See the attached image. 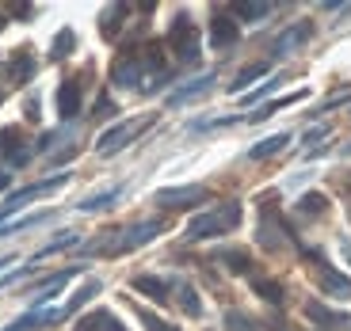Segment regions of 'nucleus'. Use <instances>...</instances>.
I'll use <instances>...</instances> for the list:
<instances>
[{
  "mask_svg": "<svg viewBox=\"0 0 351 331\" xmlns=\"http://www.w3.org/2000/svg\"><path fill=\"white\" fill-rule=\"evenodd\" d=\"M241 225V202H226L218 209H206L187 225V240H206V236H226Z\"/></svg>",
  "mask_w": 351,
  "mask_h": 331,
  "instance_id": "obj_1",
  "label": "nucleus"
},
{
  "mask_svg": "<svg viewBox=\"0 0 351 331\" xmlns=\"http://www.w3.org/2000/svg\"><path fill=\"white\" fill-rule=\"evenodd\" d=\"M153 122V114H138V118H130V122H123V126H114V130H107V133H99V141H96V153L99 157H111V153H119L123 145H130L134 137H138L145 126Z\"/></svg>",
  "mask_w": 351,
  "mask_h": 331,
  "instance_id": "obj_2",
  "label": "nucleus"
},
{
  "mask_svg": "<svg viewBox=\"0 0 351 331\" xmlns=\"http://www.w3.org/2000/svg\"><path fill=\"white\" fill-rule=\"evenodd\" d=\"M172 50L180 53V62H199V31H195L191 16H176L172 19V35H168Z\"/></svg>",
  "mask_w": 351,
  "mask_h": 331,
  "instance_id": "obj_3",
  "label": "nucleus"
},
{
  "mask_svg": "<svg viewBox=\"0 0 351 331\" xmlns=\"http://www.w3.org/2000/svg\"><path fill=\"white\" fill-rule=\"evenodd\" d=\"M160 228H165V221H141V225L126 228V233H119V240H114L111 255H119V252H134V248L149 244L153 236H160Z\"/></svg>",
  "mask_w": 351,
  "mask_h": 331,
  "instance_id": "obj_4",
  "label": "nucleus"
},
{
  "mask_svg": "<svg viewBox=\"0 0 351 331\" xmlns=\"http://www.w3.org/2000/svg\"><path fill=\"white\" fill-rule=\"evenodd\" d=\"M202 198H206L202 187H165V191L153 194V202L160 209H187V206H199Z\"/></svg>",
  "mask_w": 351,
  "mask_h": 331,
  "instance_id": "obj_5",
  "label": "nucleus"
},
{
  "mask_svg": "<svg viewBox=\"0 0 351 331\" xmlns=\"http://www.w3.org/2000/svg\"><path fill=\"white\" fill-rule=\"evenodd\" d=\"M0 157L8 160V168H23L27 160H31V148L23 145V133H19L16 126L0 133Z\"/></svg>",
  "mask_w": 351,
  "mask_h": 331,
  "instance_id": "obj_6",
  "label": "nucleus"
},
{
  "mask_svg": "<svg viewBox=\"0 0 351 331\" xmlns=\"http://www.w3.org/2000/svg\"><path fill=\"white\" fill-rule=\"evenodd\" d=\"M309 31H313V23H309V19H298V23L287 27V31L271 42V53H279V57H282V53H294L298 46L309 42Z\"/></svg>",
  "mask_w": 351,
  "mask_h": 331,
  "instance_id": "obj_7",
  "label": "nucleus"
},
{
  "mask_svg": "<svg viewBox=\"0 0 351 331\" xmlns=\"http://www.w3.org/2000/svg\"><path fill=\"white\" fill-rule=\"evenodd\" d=\"M141 69H145V65H141L138 57L123 53V57L111 65V80H114L119 88H138V84H141Z\"/></svg>",
  "mask_w": 351,
  "mask_h": 331,
  "instance_id": "obj_8",
  "label": "nucleus"
},
{
  "mask_svg": "<svg viewBox=\"0 0 351 331\" xmlns=\"http://www.w3.org/2000/svg\"><path fill=\"white\" fill-rule=\"evenodd\" d=\"M99 289H104V282H96V278H92V282H84V286H80V289L69 297V301H65L62 308H53V323H58V320H65V316H73L77 308H84L88 301H92V297L99 293Z\"/></svg>",
  "mask_w": 351,
  "mask_h": 331,
  "instance_id": "obj_9",
  "label": "nucleus"
},
{
  "mask_svg": "<svg viewBox=\"0 0 351 331\" xmlns=\"http://www.w3.org/2000/svg\"><path fill=\"white\" fill-rule=\"evenodd\" d=\"M31 77H35V53L27 50V46H19L8 62V80L12 84H23V80H31Z\"/></svg>",
  "mask_w": 351,
  "mask_h": 331,
  "instance_id": "obj_10",
  "label": "nucleus"
},
{
  "mask_svg": "<svg viewBox=\"0 0 351 331\" xmlns=\"http://www.w3.org/2000/svg\"><path fill=\"white\" fill-rule=\"evenodd\" d=\"M210 42L218 46V50H226V46H233L237 42V19L233 16H214V23H210Z\"/></svg>",
  "mask_w": 351,
  "mask_h": 331,
  "instance_id": "obj_11",
  "label": "nucleus"
},
{
  "mask_svg": "<svg viewBox=\"0 0 351 331\" xmlns=\"http://www.w3.org/2000/svg\"><path fill=\"white\" fill-rule=\"evenodd\" d=\"M206 88H214V77H210V72H206V77H199V80H191V84H184V88H176L172 96H168V107L191 103V99H199Z\"/></svg>",
  "mask_w": 351,
  "mask_h": 331,
  "instance_id": "obj_12",
  "label": "nucleus"
},
{
  "mask_svg": "<svg viewBox=\"0 0 351 331\" xmlns=\"http://www.w3.org/2000/svg\"><path fill=\"white\" fill-rule=\"evenodd\" d=\"M77 111H80V84L77 80H65V84L58 88V114H62V118H73Z\"/></svg>",
  "mask_w": 351,
  "mask_h": 331,
  "instance_id": "obj_13",
  "label": "nucleus"
},
{
  "mask_svg": "<svg viewBox=\"0 0 351 331\" xmlns=\"http://www.w3.org/2000/svg\"><path fill=\"white\" fill-rule=\"evenodd\" d=\"M321 289L332 297H351V282L343 278L340 270H332L328 263H321Z\"/></svg>",
  "mask_w": 351,
  "mask_h": 331,
  "instance_id": "obj_14",
  "label": "nucleus"
},
{
  "mask_svg": "<svg viewBox=\"0 0 351 331\" xmlns=\"http://www.w3.org/2000/svg\"><path fill=\"white\" fill-rule=\"evenodd\" d=\"M77 331H126V328L114 320V313H104V308H96L92 316H84V320L77 323Z\"/></svg>",
  "mask_w": 351,
  "mask_h": 331,
  "instance_id": "obj_15",
  "label": "nucleus"
},
{
  "mask_svg": "<svg viewBox=\"0 0 351 331\" xmlns=\"http://www.w3.org/2000/svg\"><path fill=\"white\" fill-rule=\"evenodd\" d=\"M134 289L145 293V297H153V301H165L168 297V282L157 278V274H138V278H134Z\"/></svg>",
  "mask_w": 351,
  "mask_h": 331,
  "instance_id": "obj_16",
  "label": "nucleus"
},
{
  "mask_svg": "<svg viewBox=\"0 0 351 331\" xmlns=\"http://www.w3.org/2000/svg\"><path fill=\"white\" fill-rule=\"evenodd\" d=\"M43 323H53V308H35V313L19 316L16 323H8L4 331H35V328H43Z\"/></svg>",
  "mask_w": 351,
  "mask_h": 331,
  "instance_id": "obj_17",
  "label": "nucleus"
},
{
  "mask_svg": "<svg viewBox=\"0 0 351 331\" xmlns=\"http://www.w3.org/2000/svg\"><path fill=\"white\" fill-rule=\"evenodd\" d=\"M287 133H275V137H263L260 145H252L248 148V157L252 160H267V157H275V153H282V148H287Z\"/></svg>",
  "mask_w": 351,
  "mask_h": 331,
  "instance_id": "obj_18",
  "label": "nucleus"
},
{
  "mask_svg": "<svg viewBox=\"0 0 351 331\" xmlns=\"http://www.w3.org/2000/svg\"><path fill=\"white\" fill-rule=\"evenodd\" d=\"M306 316H309L313 323H321V328H340V323H343L340 313H328V308L317 305V301H309V305H306Z\"/></svg>",
  "mask_w": 351,
  "mask_h": 331,
  "instance_id": "obj_19",
  "label": "nucleus"
},
{
  "mask_svg": "<svg viewBox=\"0 0 351 331\" xmlns=\"http://www.w3.org/2000/svg\"><path fill=\"white\" fill-rule=\"evenodd\" d=\"M252 289L263 297V301H271V305H282V286L271 278H252Z\"/></svg>",
  "mask_w": 351,
  "mask_h": 331,
  "instance_id": "obj_20",
  "label": "nucleus"
},
{
  "mask_svg": "<svg viewBox=\"0 0 351 331\" xmlns=\"http://www.w3.org/2000/svg\"><path fill=\"white\" fill-rule=\"evenodd\" d=\"M180 305H184L187 316H202V301H199L191 282H180Z\"/></svg>",
  "mask_w": 351,
  "mask_h": 331,
  "instance_id": "obj_21",
  "label": "nucleus"
},
{
  "mask_svg": "<svg viewBox=\"0 0 351 331\" xmlns=\"http://www.w3.org/2000/svg\"><path fill=\"white\" fill-rule=\"evenodd\" d=\"M73 50H77V35H73V31H62V35L53 38V46H50V57L53 62H62V57H69Z\"/></svg>",
  "mask_w": 351,
  "mask_h": 331,
  "instance_id": "obj_22",
  "label": "nucleus"
},
{
  "mask_svg": "<svg viewBox=\"0 0 351 331\" xmlns=\"http://www.w3.org/2000/svg\"><path fill=\"white\" fill-rule=\"evenodd\" d=\"M233 16L237 19H263L267 12H271V4H263V0H256V4H233Z\"/></svg>",
  "mask_w": 351,
  "mask_h": 331,
  "instance_id": "obj_23",
  "label": "nucleus"
},
{
  "mask_svg": "<svg viewBox=\"0 0 351 331\" xmlns=\"http://www.w3.org/2000/svg\"><path fill=\"white\" fill-rule=\"evenodd\" d=\"M123 16H126V4H111V8L99 16V27H104V35H114V27L123 23Z\"/></svg>",
  "mask_w": 351,
  "mask_h": 331,
  "instance_id": "obj_24",
  "label": "nucleus"
},
{
  "mask_svg": "<svg viewBox=\"0 0 351 331\" xmlns=\"http://www.w3.org/2000/svg\"><path fill=\"white\" fill-rule=\"evenodd\" d=\"M325 209H328V198H325V194H302V198H298V213H325Z\"/></svg>",
  "mask_w": 351,
  "mask_h": 331,
  "instance_id": "obj_25",
  "label": "nucleus"
},
{
  "mask_svg": "<svg viewBox=\"0 0 351 331\" xmlns=\"http://www.w3.org/2000/svg\"><path fill=\"white\" fill-rule=\"evenodd\" d=\"M46 217H53L50 209H43V213H27L23 221H16V225H4L0 228V236H12V233H23V228H31V225H38V221H46Z\"/></svg>",
  "mask_w": 351,
  "mask_h": 331,
  "instance_id": "obj_26",
  "label": "nucleus"
},
{
  "mask_svg": "<svg viewBox=\"0 0 351 331\" xmlns=\"http://www.w3.org/2000/svg\"><path fill=\"white\" fill-rule=\"evenodd\" d=\"M263 72H267V65H248L245 72H237V80H233L229 88H233V92H245V88L252 84V80H260V77H263Z\"/></svg>",
  "mask_w": 351,
  "mask_h": 331,
  "instance_id": "obj_27",
  "label": "nucleus"
},
{
  "mask_svg": "<svg viewBox=\"0 0 351 331\" xmlns=\"http://www.w3.org/2000/svg\"><path fill=\"white\" fill-rule=\"evenodd\" d=\"M119 194H123V191L114 187V191H107V194H96V198H84V202H80V209H104V206H111V202L119 198Z\"/></svg>",
  "mask_w": 351,
  "mask_h": 331,
  "instance_id": "obj_28",
  "label": "nucleus"
},
{
  "mask_svg": "<svg viewBox=\"0 0 351 331\" xmlns=\"http://www.w3.org/2000/svg\"><path fill=\"white\" fill-rule=\"evenodd\" d=\"M226 328H229V331H256V323L245 320L241 313H226Z\"/></svg>",
  "mask_w": 351,
  "mask_h": 331,
  "instance_id": "obj_29",
  "label": "nucleus"
},
{
  "mask_svg": "<svg viewBox=\"0 0 351 331\" xmlns=\"http://www.w3.org/2000/svg\"><path fill=\"white\" fill-rule=\"evenodd\" d=\"M221 259H226L233 270H248V255L245 252H221Z\"/></svg>",
  "mask_w": 351,
  "mask_h": 331,
  "instance_id": "obj_30",
  "label": "nucleus"
},
{
  "mask_svg": "<svg viewBox=\"0 0 351 331\" xmlns=\"http://www.w3.org/2000/svg\"><path fill=\"white\" fill-rule=\"evenodd\" d=\"M141 320H145L149 331H180V328H172V323H165L160 316H153V313H141Z\"/></svg>",
  "mask_w": 351,
  "mask_h": 331,
  "instance_id": "obj_31",
  "label": "nucleus"
},
{
  "mask_svg": "<svg viewBox=\"0 0 351 331\" xmlns=\"http://www.w3.org/2000/svg\"><path fill=\"white\" fill-rule=\"evenodd\" d=\"M271 88H275V80H271V84H263V88H256V92H248V96H241V103H256V99H263Z\"/></svg>",
  "mask_w": 351,
  "mask_h": 331,
  "instance_id": "obj_32",
  "label": "nucleus"
},
{
  "mask_svg": "<svg viewBox=\"0 0 351 331\" xmlns=\"http://www.w3.org/2000/svg\"><path fill=\"white\" fill-rule=\"evenodd\" d=\"M325 133H328L325 126H321V130H313V133H306V145H313V141H321V137H325Z\"/></svg>",
  "mask_w": 351,
  "mask_h": 331,
  "instance_id": "obj_33",
  "label": "nucleus"
},
{
  "mask_svg": "<svg viewBox=\"0 0 351 331\" xmlns=\"http://www.w3.org/2000/svg\"><path fill=\"white\" fill-rule=\"evenodd\" d=\"M4 187H8V172H0V191H4Z\"/></svg>",
  "mask_w": 351,
  "mask_h": 331,
  "instance_id": "obj_34",
  "label": "nucleus"
},
{
  "mask_svg": "<svg viewBox=\"0 0 351 331\" xmlns=\"http://www.w3.org/2000/svg\"><path fill=\"white\" fill-rule=\"evenodd\" d=\"M0 267H8V259H0Z\"/></svg>",
  "mask_w": 351,
  "mask_h": 331,
  "instance_id": "obj_35",
  "label": "nucleus"
},
{
  "mask_svg": "<svg viewBox=\"0 0 351 331\" xmlns=\"http://www.w3.org/2000/svg\"><path fill=\"white\" fill-rule=\"evenodd\" d=\"M0 27H4V12H0Z\"/></svg>",
  "mask_w": 351,
  "mask_h": 331,
  "instance_id": "obj_36",
  "label": "nucleus"
},
{
  "mask_svg": "<svg viewBox=\"0 0 351 331\" xmlns=\"http://www.w3.org/2000/svg\"><path fill=\"white\" fill-rule=\"evenodd\" d=\"M0 103H4V96H0Z\"/></svg>",
  "mask_w": 351,
  "mask_h": 331,
  "instance_id": "obj_37",
  "label": "nucleus"
},
{
  "mask_svg": "<svg viewBox=\"0 0 351 331\" xmlns=\"http://www.w3.org/2000/svg\"><path fill=\"white\" fill-rule=\"evenodd\" d=\"M348 153H351V145H348Z\"/></svg>",
  "mask_w": 351,
  "mask_h": 331,
  "instance_id": "obj_38",
  "label": "nucleus"
}]
</instances>
